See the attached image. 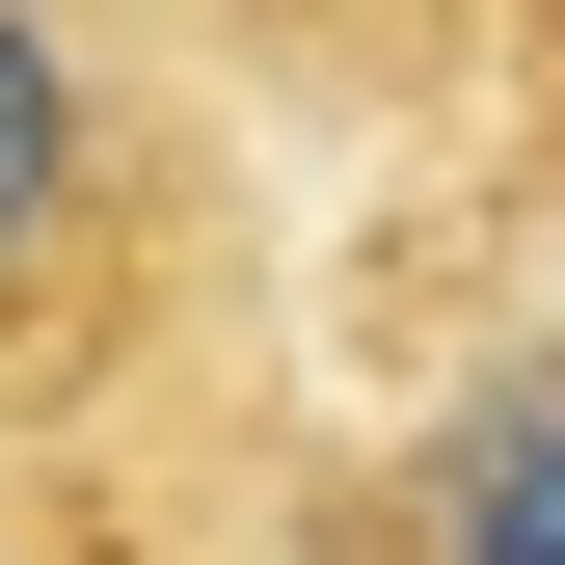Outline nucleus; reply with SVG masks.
Instances as JSON below:
<instances>
[{
	"label": "nucleus",
	"instance_id": "nucleus-1",
	"mask_svg": "<svg viewBox=\"0 0 565 565\" xmlns=\"http://www.w3.org/2000/svg\"><path fill=\"white\" fill-rule=\"evenodd\" d=\"M216 323H243V135L108 0H0V431H135Z\"/></svg>",
	"mask_w": 565,
	"mask_h": 565
},
{
	"label": "nucleus",
	"instance_id": "nucleus-2",
	"mask_svg": "<svg viewBox=\"0 0 565 565\" xmlns=\"http://www.w3.org/2000/svg\"><path fill=\"white\" fill-rule=\"evenodd\" d=\"M350 565H565V323H512L484 377L404 404L377 512H350Z\"/></svg>",
	"mask_w": 565,
	"mask_h": 565
},
{
	"label": "nucleus",
	"instance_id": "nucleus-3",
	"mask_svg": "<svg viewBox=\"0 0 565 565\" xmlns=\"http://www.w3.org/2000/svg\"><path fill=\"white\" fill-rule=\"evenodd\" d=\"M0 565H189V512L135 484V431H0Z\"/></svg>",
	"mask_w": 565,
	"mask_h": 565
}]
</instances>
